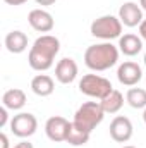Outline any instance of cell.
Here are the masks:
<instances>
[{
    "mask_svg": "<svg viewBox=\"0 0 146 148\" xmlns=\"http://www.w3.org/2000/svg\"><path fill=\"white\" fill-rule=\"evenodd\" d=\"M119 19H120V23H122L124 26H127V28H136V26H139V24L145 21L141 5H138L136 2H126V3H122L120 9H119Z\"/></svg>",
    "mask_w": 146,
    "mask_h": 148,
    "instance_id": "10",
    "label": "cell"
},
{
    "mask_svg": "<svg viewBox=\"0 0 146 148\" xmlns=\"http://www.w3.org/2000/svg\"><path fill=\"white\" fill-rule=\"evenodd\" d=\"M10 131L17 136V138H29L36 133L38 129V119L29 114V112H19L17 115H14L9 122Z\"/></svg>",
    "mask_w": 146,
    "mask_h": 148,
    "instance_id": "6",
    "label": "cell"
},
{
    "mask_svg": "<svg viewBox=\"0 0 146 148\" xmlns=\"http://www.w3.org/2000/svg\"><path fill=\"white\" fill-rule=\"evenodd\" d=\"M112 90V83L100 74H84L79 81V91L96 100H103Z\"/></svg>",
    "mask_w": 146,
    "mask_h": 148,
    "instance_id": "5",
    "label": "cell"
},
{
    "mask_svg": "<svg viewBox=\"0 0 146 148\" xmlns=\"http://www.w3.org/2000/svg\"><path fill=\"white\" fill-rule=\"evenodd\" d=\"M3 43H5V48L10 53H23L28 48V36H26V33L16 29V31L7 33Z\"/></svg>",
    "mask_w": 146,
    "mask_h": 148,
    "instance_id": "16",
    "label": "cell"
},
{
    "mask_svg": "<svg viewBox=\"0 0 146 148\" xmlns=\"http://www.w3.org/2000/svg\"><path fill=\"white\" fill-rule=\"evenodd\" d=\"M100 103H102L105 114H117L124 107V95L119 90H112L103 100H100Z\"/></svg>",
    "mask_w": 146,
    "mask_h": 148,
    "instance_id": "17",
    "label": "cell"
},
{
    "mask_svg": "<svg viewBox=\"0 0 146 148\" xmlns=\"http://www.w3.org/2000/svg\"><path fill=\"white\" fill-rule=\"evenodd\" d=\"M69 126H71V122H69L65 117H62V115H53V117H50V119L45 122V133H46V136H48L50 141L60 143V141H65Z\"/></svg>",
    "mask_w": 146,
    "mask_h": 148,
    "instance_id": "7",
    "label": "cell"
},
{
    "mask_svg": "<svg viewBox=\"0 0 146 148\" xmlns=\"http://www.w3.org/2000/svg\"><path fill=\"white\" fill-rule=\"evenodd\" d=\"M122 26L124 24L120 23L119 17L108 14V16H102V17L95 19L91 23L89 31L95 38H100L103 41H112L115 38L122 36Z\"/></svg>",
    "mask_w": 146,
    "mask_h": 148,
    "instance_id": "4",
    "label": "cell"
},
{
    "mask_svg": "<svg viewBox=\"0 0 146 148\" xmlns=\"http://www.w3.org/2000/svg\"><path fill=\"white\" fill-rule=\"evenodd\" d=\"M2 105L9 110H21L26 105V93L21 88H10L2 95Z\"/></svg>",
    "mask_w": 146,
    "mask_h": 148,
    "instance_id": "14",
    "label": "cell"
},
{
    "mask_svg": "<svg viewBox=\"0 0 146 148\" xmlns=\"http://www.w3.org/2000/svg\"><path fill=\"white\" fill-rule=\"evenodd\" d=\"M139 36L143 38V40H146V19L139 24Z\"/></svg>",
    "mask_w": 146,
    "mask_h": 148,
    "instance_id": "22",
    "label": "cell"
},
{
    "mask_svg": "<svg viewBox=\"0 0 146 148\" xmlns=\"http://www.w3.org/2000/svg\"><path fill=\"white\" fill-rule=\"evenodd\" d=\"M89 136H91V133L79 129V127H77L74 122H71V126H69V131H67L65 143H69L71 147H83V145H86V143L89 141Z\"/></svg>",
    "mask_w": 146,
    "mask_h": 148,
    "instance_id": "18",
    "label": "cell"
},
{
    "mask_svg": "<svg viewBox=\"0 0 146 148\" xmlns=\"http://www.w3.org/2000/svg\"><path fill=\"white\" fill-rule=\"evenodd\" d=\"M143 121H145V124H146V109H145V112H143Z\"/></svg>",
    "mask_w": 146,
    "mask_h": 148,
    "instance_id": "27",
    "label": "cell"
},
{
    "mask_svg": "<svg viewBox=\"0 0 146 148\" xmlns=\"http://www.w3.org/2000/svg\"><path fill=\"white\" fill-rule=\"evenodd\" d=\"M14 148H33V143H29V141H26V140H24V141L17 143Z\"/></svg>",
    "mask_w": 146,
    "mask_h": 148,
    "instance_id": "23",
    "label": "cell"
},
{
    "mask_svg": "<svg viewBox=\"0 0 146 148\" xmlns=\"http://www.w3.org/2000/svg\"><path fill=\"white\" fill-rule=\"evenodd\" d=\"M110 136L113 141L117 143H127L131 138H132V133H134V127H132V122L129 117H124V115H117L112 122H110Z\"/></svg>",
    "mask_w": 146,
    "mask_h": 148,
    "instance_id": "9",
    "label": "cell"
},
{
    "mask_svg": "<svg viewBox=\"0 0 146 148\" xmlns=\"http://www.w3.org/2000/svg\"><path fill=\"white\" fill-rule=\"evenodd\" d=\"M103 117H105V110L100 102H84L76 110L72 122L79 129L91 133L98 124H102Z\"/></svg>",
    "mask_w": 146,
    "mask_h": 148,
    "instance_id": "3",
    "label": "cell"
},
{
    "mask_svg": "<svg viewBox=\"0 0 146 148\" xmlns=\"http://www.w3.org/2000/svg\"><path fill=\"white\" fill-rule=\"evenodd\" d=\"M77 73H79L77 64H76V60L71 59V57L60 59L57 62V66H55V77L62 84H71L74 79L77 77Z\"/></svg>",
    "mask_w": 146,
    "mask_h": 148,
    "instance_id": "12",
    "label": "cell"
},
{
    "mask_svg": "<svg viewBox=\"0 0 146 148\" xmlns=\"http://www.w3.org/2000/svg\"><path fill=\"white\" fill-rule=\"evenodd\" d=\"M119 50L127 57H134L143 50V38L134 33H126L119 38Z\"/></svg>",
    "mask_w": 146,
    "mask_h": 148,
    "instance_id": "13",
    "label": "cell"
},
{
    "mask_svg": "<svg viewBox=\"0 0 146 148\" xmlns=\"http://www.w3.org/2000/svg\"><path fill=\"white\" fill-rule=\"evenodd\" d=\"M143 60H145V66H146V53H145V59H143Z\"/></svg>",
    "mask_w": 146,
    "mask_h": 148,
    "instance_id": "29",
    "label": "cell"
},
{
    "mask_svg": "<svg viewBox=\"0 0 146 148\" xmlns=\"http://www.w3.org/2000/svg\"><path fill=\"white\" fill-rule=\"evenodd\" d=\"M60 50V41L53 35H41L35 40L29 53H28V62L29 67L38 73L48 71L53 66V60Z\"/></svg>",
    "mask_w": 146,
    "mask_h": 148,
    "instance_id": "1",
    "label": "cell"
},
{
    "mask_svg": "<svg viewBox=\"0 0 146 148\" xmlns=\"http://www.w3.org/2000/svg\"><path fill=\"white\" fill-rule=\"evenodd\" d=\"M28 23L38 33H50L55 26L53 16L48 10H43V9H33L28 14Z\"/></svg>",
    "mask_w": 146,
    "mask_h": 148,
    "instance_id": "11",
    "label": "cell"
},
{
    "mask_svg": "<svg viewBox=\"0 0 146 148\" xmlns=\"http://www.w3.org/2000/svg\"><path fill=\"white\" fill-rule=\"evenodd\" d=\"M31 90L38 97H50L55 90V81L48 74H36L31 79Z\"/></svg>",
    "mask_w": 146,
    "mask_h": 148,
    "instance_id": "15",
    "label": "cell"
},
{
    "mask_svg": "<svg viewBox=\"0 0 146 148\" xmlns=\"http://www.w3.org/2000/svg\"><path fill=\"white\" fill-rule=\"evenodd\" d=\"M117 79L124 86H136L143 79V69L138 62L126 60L117 69Z\"/></svg>",
    "mask_w": 146,
    "mask_h": 148,
    "instance_id": "8",
    "label": "cell"
},
{
    "mask_svg": "<svg viewBox=\"0 0 146 148\" xmlns=\"http://www.w3.org/2000/svg\"><path fill=\"white\" fill-rule=\"evenodd\" d=\"M139 5H141L143 10H146V0H139Z\"/></svg>",
    "mask_w": 146,
    "mask_h": 148,
    "instance_id": "26",
    "label": "cell"
},
{
    "mask_svg": "<svg viewBox=\"0 0 146 148\" xmlns=\"http://www.w3.org/2000/svg\"><path fill=\"white\" fill-rule=\"evenodd\" d=\"M122 148H136V147H132V145H126V147H122Z\"/></svg>",
    "mask_w": 146,
    "mask_h": 148,
    "instance_id": "28",
    "label": "cell"
},
{
    "mask_svg": "<svg viewBox=\"0 0 146 148\" xmlns=\"http://www.w3.org/2000/svg\"><path fill=\"white\" fill-rule=\"evenodd\" d=\"M119 47L112 45L110 41L103 43H96V45H89L84 52V64L96 73L107 71L110 67H113L119 60Z\"/></svg>",
    "mask_w": 146,
    "mask_h": 148,
    "instance_id": "2",
    "label": "cell"
},
{
    "mask_svg": "<svg viewBox=\"0 0 146 148\" xmlns=\"http://www.w3.org/2000/svg\"><path fill=\"white\" fill-rule=\"evenodd\" d=\"M5 3H9V5H23V3H26L28 0H3Z\"/></svg>",
    "mask_w": 146,
    "mask_h": 148,
    "instance_id": "24",
    "label": "cell"
},
{
    "mask_svg": "<svg viewBox=\"0 0 146 148\" xmlns=\"http://www.w3.org/2000/svg\"><path fill=\"white\" fill-rule=\"evenodd\" d=\"M0 148H10V147H9V138H7V134H5V133H2V134H0Z\"/></svg>",
    "mask_w": 146,
    "mask_h": 148,
    "instance_id": "21",
    "label": "cell"
},
{
    "mask_svg": "<svg viewBox=\"0 0 146 148\" xmlns=\"http://www.w3.org/2000/svg\"><path fill=\"white\" fill-rule=\"evenodd\" d=\"M126 102L132 109H146V90L143 88H129L126 93Z\"/></svg>",
    "mask_w": 146,
    "mask_h": 148,
    "instance_id": "19",
    "label": "cell"
},
{
    "mask_svg": "<svg viewBox=\"0 0 146 148\" xmlns=\"http://www.w3.org/2000/svg\"><path fill=\"white\" fill-rule=\"evenodd\" d=\"M7 110H9V109H5V107L0 109V127H5V126H7V121H9Z\"/></svg>",
    "mask_w": 146,
    "mask_h": 148,
    "instance_id": "20",
    "label": "cell"
},
{
    "mask_svg": "<svg viewBox=\"0 0 146 148\" xmlns=\"http://www.w3.org/2000/svg\"><path fill=\"white\" fill-rule=\"evenodd\" d=\"M57 0H36L38 5H53Z\"/></svg>",
    "mask_w": 146,
    "mask_h": 148,
    "instance_id": "25",
    "label": "cell"
}]
</instances>
